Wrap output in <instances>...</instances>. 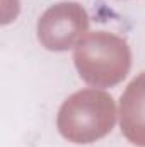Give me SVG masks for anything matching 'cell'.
Here are the masks:
<instances>
[{
    "label": "cell",
    "mask_w": 145,
    "mask_h": 147,
    "mask_svg": "<svg viewBox=\"0 0 145 147\" xmlns=\"http://www.w3.org/2000/svg\"><path fill=\"white\" fill-rule=\"evenodd\" d=\"M113 98L96 89L79 91L70 96L58 111L60 134L75 144H91L108 135L114 125Z\"/></svg>",
    "instance_id": "6da1fadb"
},
{
    "label": "cell",
    "mask_w": 145,
    "mask_h": 147,
    "mask_svg": "<svg viewBox=\"0 0 145 147\" xmlns=\"http://www.w3.org/2000/svg\"><path fill=\"white\" fill-rule=\"evenodd\" d=\"M73 62L87 84L108 87L126 77L132 65V53L126 41L99 31L77 43Z\"/></svg>",
    "instance_id": "7a4b0ae2"
},
{
    "label": "cell",
    "mask_w": 145,
    "mask_h": 147,
    "mask_svg": "<svg viewBox=\"0 0 145 147\" xmlns=\"http://www.w3.org/2000/svg\"><path fill=\"white\" fill-rule=\"evenodd\" d=\"M89 28L87 12L75 2H63L50 7L38 22V38L51 51L72 48Z\"/></svg>",
    "instance_id": "3957f363"
},
{
    "label": "cell",
    "mask_w": 145,
    "mask_h": 147,
    "mask_svg": "<svg viewBox=\"0 0 145 147\" xmlns=\"http://www.w3.org/2000/svg\"><path fill=\"white\" fill-rule=\"evenodd\" d=\"M119 123L125 137L138 147H145V72L140 74L121 96Z\"/></svg>",
    "instance_id": "277c9868"
}]
</instances>
